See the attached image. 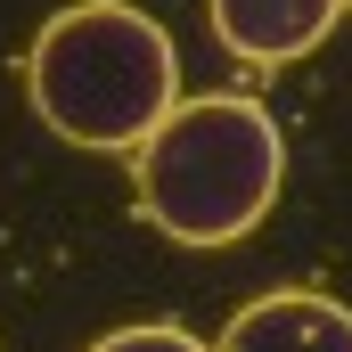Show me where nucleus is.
Instances as JSON below:
<instances>
[{
	"instance_id": "nucleus-1",
	"label": "nucleus",
	"mask_w": 352,
	"mask_h": 352,
	"mask_svg": "<svg viewBox=\"0 0 352 352\" xmlns=\"http://www.w3.org/2000/svg\"><path fill=\"white\" fill-rule=\"evenodd\" d=\"M278 188H287V131L270 123L263 98H238V90L180 98L131 148L140 221H156L173 246H197V254L254 238Z\"/></svg>"
},
{
	"instance_id": "nucleus-2",
	"label": "nucleus",
	"mask_w": 352,
	"mask_h": 352,
	"mask_svg": "<svg viewBox=\"0 0 352 352\" xmlns=\"http://www.w3.org/2000/svg\"><path fill=\"white\" fill-rule=\"evenodd\" d=\"M25 98L66 148L131 156L180 107V50L131 0H74L33 33Z\"/></svg>"
},
{
	"instance_id": "nucleus-3",
	"label": "nucleus",
	"mask_w": 352,
	"mask_h": 352,
	"mask_svg": "<svg viewBox=\"0 0 352 352\" xmlns=\"http://www.w3.org/2000/svg\"><path fill=\"white\" fill-rule=\"evenodd\" d=\"M205 16H213V41L230 58H246V66H295V58H311L336 33L344 0H205Z\"/></svg>"
},
{
	"instance_id": "nucleus-4",
	"label": "nucleus",
	"mask_w": 352,
	"mask_h": 352,
	"mask_svg": "<svg viewBox=\"0 0 352 352\" xmlns=\"http://www.w3.org/2000/svg\"><path fill=\"white\" fill-rule=\"evenodd\" d=\"M213 352H352V311L336 295H311V287H287L246 303Z\"/></svg>"
},
{
	"instance_id": "nucleus-5",
	"label": "nucleus",
	"mask_w": 352,
	"mask_h": 352,
	"mask_svg": "<svg viewBox=\"0 0 352 352\" xmlns=\"http://www.w3.org/2000/svg\"><path fill=\"white\" fill-rule=\"evenodd\" d=\"M90 352H213V344H197V336L173 328V320H148V328H115V336H98Z\"/></svg>"
},
{
	"instance_id": "nucleus-6",
	"label": "nucleus",
	"mask_w": 352,
	"mask_h": 352,
	"mask_svg": "<svg viewBox=\"0 0 352 352\" xmlns=\"http://www.w3.org/2000/svg\"><path fill=\"white\" fill-rule=\"evenodd\" d=\"M344 8H352V0H344Z\"/></svg>"
}]
</instances>
